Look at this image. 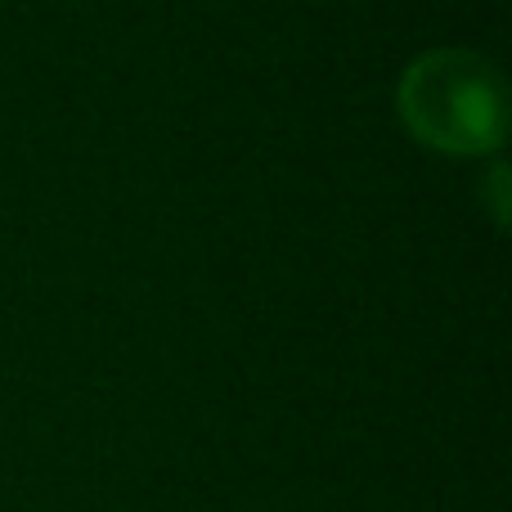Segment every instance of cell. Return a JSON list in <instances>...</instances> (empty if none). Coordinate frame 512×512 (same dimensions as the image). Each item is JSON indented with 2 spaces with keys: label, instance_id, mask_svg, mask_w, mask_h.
I'll list each match as a JSON object with an SVG mask.
<instances>
[{
  "label": "cell",
  "instance_id": "cell-1",
  "mask_svg": "<svg viewBox=\"0 0 512 512\" xmlns=\"http://www.w3.org/2000/svg\"><path fill=\"white\" fill-rule=\"evenodd\" d=\"M400 117L445 153H490L508 135L504 72L477 50H427L400 77Z\"/></svg>",
  "mask_w": 512,
  "mask_h": 512
}]
</instances>
